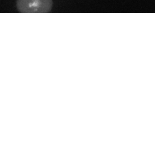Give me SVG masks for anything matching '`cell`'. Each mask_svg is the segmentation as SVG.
Listing matches in <instances>:
<instances>
[{
    "instance_id": "cell-1",
    "label": "cell",
    "mask_w": 155,
    "mask_h": 154,
    "mask_svg": "<svg viewBox=\"0 0 155 154\" xmlns=\"http://www.w3.org/2000/svg\"><path fill=\"white\" fill-rule=\"evenodd\" d=\"M16 8L24 13H48L53 6L52 0H17Z\"/></svg>"
}]
</instances>
